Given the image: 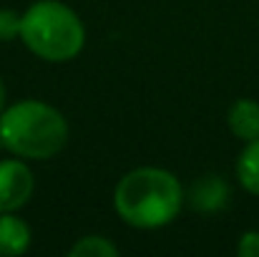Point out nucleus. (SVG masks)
<instances>
[{
    "mask_svg": "<svg viewBox=\"0 0 259 257\" xmlns=\"http://www.w3.org/2000/svg\"><path fill=\"white\" fill-rule=\"evenodd\" d=\"M227 197H229V189L219 176H204L194 181L189 192V202L196 212H217L227 204Z\"/></svg>",
    "mask_w": 259,
    "mask_h": 257,
    "instance_id": "nucleus-5",
    "label": "nucleus"
},
{
    "mask_svg": "<svg viewBox=\"0 0 259 257\" xmlns=\"http://www.w3.org/2000/svg\"><path fill=\"white\" fill-rule=\"evenodd\" d=\"M30 247V230L23 219L10 217L8 212H3L0 217V255L3 257H15L23 255Z\"/></svg>",
    "mask_w": 259,
    "mask_h": 257,
    "instance_id": "nucleus-6",
    "label": "nucleus"
},
{
    "mask_svg": "<svg viewBox=\"0 0 259 257\" xmlns=\"http://www.w3.org/2000/svg\"><path fill=\"white\" fill-rule=\"evenodd\" d=\"M237 252L242 257H259V232H247V235L239 240Z\"/></svg>",
    "mask_w": 259,
    "mask_h": 257,
    "instance_id": "nucleus-11",
    "label": "nucleus"
},
{
    "mask_svg": "<svg viewBox=\"0 0 259 257\" xmlns=\"http://www.w3.org/2000/svg\"><path fill=\"white\" fill-rule=\"evenodd\" d=\"M229 129L234 131V136L244 139V141H254L259 139V103L249 98H239L232 111H229Z\"/></svg>",
    "mask_w": 259,
    "mask_h": 257,
    "instance_id": "nucleus-7",
    "label": "nucleus"
},
{
    "mask_svg": "<svg viewBox=\"0 0 259 257\" xmlns=\"http://www.w3.org/2000/svg\"><path fill=\"white\" fill-rule=\"evenodd\" d=\"M3 103H5V86L0 81V114H3Z\"/></svg>",
    "mask_w": 259,
    "mask_h": 257,
    "instance_id": "nucleus-12",
    "label": "nucleus"
},
{
    "mask_svg": "<svg viewBox=\"0 0 259 257\" xmlns=\"http://www.w3.org/2000/svg\"><path fill=\"white\" fill-rule=\"evenodd\" d=\"M118 250L103 237H83L71 247V257H116Z\"/></svg>",
    "mask_w": 259,
    "mask_h": 257,
    "instance_id": "nucleus-9",
    "label": "nucleus"
},
{
    "mask_svg": "<svg viewBox=\"0 0 259 257\" xmlns=\"http://www.w3.org/2000/svg\"><path fill=\"white\" fill-rule=\"evenodd\" d=\"M23 43L43 61H71L86 43V30L78 15L56 0L30 5L20 23Z\"/></svg>",
    "mask_w": 259,
    "mask_h": 257,
    "instance_id": "nucleus-3",
    "label": "nucleus"
},
{
    "mask_svg": "<svg viewBox=\"0 0 259 257\" xmlns=\"http://www.w3.org/2000/svg\"><path fill=\"white\" fill-rule=\"evenodd\" d=\"M33 194V174L18 159L0 162V214L15 212Z\"/></svg>",
    "mask_w": 259,
    "mask_h": 257,
    "instance_id": "nucleus-4",
    "label": "nucleus"
},
{
    "mask_svg": "<svg viewBox=\"0 0 259 257\" xmlns=\"http://www.w3.org/2000/svg\"><path fill=\"white\" fill-rule=\"evenodd\" d=\"M184 202L181 184L176 176L156 167H141L128 171L113 192L116 212L123 222L141 230L169 225L179 214Z\"/></svg>",
    "mask_w": 259,
    "mask_h": 257,
    "instance_id": "nucleus-1",
    "label": "nucleus"
},
{
    "mask_svg": "<svg viewBox=\"0 0 259 257\" xmlns=\"http://www.w3.org/2000/svg\"><path fill=\"white\" fill-rule=\"evenodd\" d=\"M237 176H239V181L247 192L259 194V139L249 141V146L239 154Z\"/></svg>",
    "mask_w": 259,
    "mask_h": 257,
    "instance_id": "nucleus-8",
    "label": "nucleus"
},
{
    "mask_svg": "<svg viewBox=\"0 0 259 257\" xmlns=\"http://www.w3.org/2000/svg\"><path fill=\"white\" fill-rule=\"evenodd\" d=\"M20 23H23V15H18L15 10H8L3 8L0 10V41H13L20 35Z\"/></svg>",
    "mask_w": 259,
    "mask_h": 257,
    "instance_id": "nucleus-10",
    "label": "nucleus"
},
{
    "mask_svg": "<svg viewBox=\"0 0 259 257\" xmlns=\"http://www.w3.org/2000/svg\"><path fill=\"white\" fill-rule=\"evenodd\" d=\"M68 139V124L43 101H20L0 116V144L15 157L51 159Z\"/></svg>",
    "mask_w": 259,
    "mask_h": 257,
    "instance_id": "nucleus-2",
    "label": "nucleus"
}]
</instances>
